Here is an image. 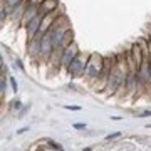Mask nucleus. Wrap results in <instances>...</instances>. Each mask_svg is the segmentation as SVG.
Masks as SVG:
<instances>
[{"mask_svg":"<svg viewBox=\"0 0 151 151\" xmlns=\"http://www.w3.org/2000/svg\"><path fill=\"white\" fill-rule=\"evenodd\" d=\"M103 64H104V57H101L99 54H91L87 59L86 65V77L89 81H96L99 79V76L103 72Z\"/></svg>","mask_w":151,"mask_h":151,"instance_id":"f257e3e1","label":"nucleus"},{"mask_svg":"<svg viewBox=\"0 0 151 151\" xmlns=\"http://www.w3.org/2000/svg\"><path fill=\"white\" fill-rule=\"evenodd\" d=\"M87 59H89V55H84V54L79 52V54L72 59L69 67H67V74H69L70 77H82V76L86 74Z\"/></svg>","mask_w":151,"mask_h":151,"instance_id":"f03ea898","label":"nucleus"},{"mask_svg":"<svg viewBox=\"0 0 151 151\" xmlns=\"http://www.w3.org/2000/svg\"><path fill=\"white\" fill-rule=\"evenodd\" d=\"M138 81H139L141 87H150L151 86V67H150V59H143L139 69L136 70Z\"/></svg>","mask_w":151,"mask_h":151,"instance_id":"7ed1b4c3","label":"nucleus"},{"mask_svg":"<svg viewBox=\"0 0 151 151\" xmlns=\"http://www.w3.org/2000/svg\"><path fill=\"white\" fill-rule=\"evenodd\" d=\"M77 54H79V47H77V44H76V42L69 44V45L62 50V57H60V69L67 70L69 64L72 62V59H74Z\"/></svg>","mask_w":151,"mask_h":151,"instance_id":"20e7f679","label":"nucleus"},{"mask_svg":"<svg viewBox=\"0 0 151 151\" xmlns=\"http://www.w3.org/2000/svg\"><path fill=\"white\" fill-rule=\"evenodd\" d=\"M40 40H42V34L39 32L37 35L29 39V57L32 60H39L40 59Z\"/></svg>","mask_w":151,"mask_h":151,"instance_id":"39448f33","label":"nucleus"},{"mask_svg":"<svg viewBox=\"0 0 151 151\" xmlns=\"http://www.w3.org/2000/svg\"><path fill=\"white\" fill-rule=\"evenodd\" d=\"M54 50V45H52V40H50V35L49 34H42V40H40V59L39 60H45L47 62L50 54Z\"/></svg>","mask_w":151,"mask_h":151,"instance_id":"423d86ee","label":"nucleus"},{"mask_svg":"<svg viewBox=\"0 0 151 151\" xmlns=\"http://www.w3.org/2000/svg\"><path fill=\"white\" fill-rule=\"evenodd\" d=\"M35 15H39V5H35V4H32V2H29L27 7H25V12H24V17H22V20H20V25L22 27H25V25H27Z\"/></svg>","mask_w":151,"mask_h":151,"instance_id":"0eeeda50","label":"nucleus"},{"mask_svg":"<svg viewBox=\"0 0 151 151\" xmlns=\"http://www.w3.org/2000/svg\"><path fill=\"white\" fill-rule=\"evenodd\" d=\"M59 17V12H57V9L52 12H49V14H45V15H42V22H40V34H45L49 30V29L52 27V24L55 22V19Z\"/></svg>","mask_w":151,"mask_h":151,"instance_id":"6e6552de","label":"nucleus"},{"mask_svg":"<svg viewBox=\"0 0 151 151\" xmlns=\"http://www.w3.org/2000/svg\"><path fill=\"white\" fill-rule=\"evenodd\" d=\"M40 22H42V15L39 14V15H35L32 20H30L27 25H25V30H27L29 39L34 37V35H37V34L40 32Z\"/></svg>","mask_w":151,"mask_h":151,"instance_id":"1a4fd4ad","label":"nucleus"},{"mask_svg":"<svg viewBox=\"0 0 151 151\" xmlns=\"http://www.w3.org/2000/svg\"><path fill=\"white\" fill-rule=\"evenodd\" d=\"M57 5H59V0H44L42 4L39 5V14H40V15H45L49 12L55 10Z\"/></svg>","mask_w":151,"mask_h":151,"instance_id":"9d476101","label":"nucleus"},{"mask_svg":"<svg viewBox=\"0 0 151 151\" xmlns=\"http://www.w3.org/2000/svg\"><path fill=\"white\" fill-rule=\"evenodd\" d=\"M27 4H29V0H24L20 5H17L15 9L10 12V17L14 19V20H17V22L22 20V17H24V12H25V7H27Z\"/></svg>","mask_w":151,"mask_h":151,"instance_id":"9b49d317","label":"nucleus"},{"mask_svg":"<svg viewBox=\"0 0 151 151\" xmlns=\"http://www.w3.org/2000/svg\"><path fill=\"white\" fill-rule=\"evenodd\" d=\"M74 42V32H72V30H67V32L64 34V37H62V42H60V47L62 49H65L67 47V45H69V44H72Z\"/></svg>","mask_w":151,"mask_h":151,"instance_id":"f8f14e48","label":"nucleus"},{"mask_svg":"<svg viewBox=\"0 0 151 151\" xmlns=\"http://www.w3.org/2000/svg\"><path fill=\"white\" fill-rule=\"evenodd\" d=\"M22 2H24V0H4V4H5V10L12 12L17 5H20Z\"/></svg>","mask_w":151,"mask_h":151,"instance_id":"ddd939ff","label":"nucleus"},{"mask_svg":"<svg viewBox=\"0 0 151 151\" xmlns=\"http://www.w3.org/2000/svg\"><path fill=\"white\" fill-rule=\"evenodd\" d=\"M9 81H10L12 91H14V92H17V91H19V84H17V81H15V77H9Z\"/></svg>","mask_w":151,"mask_h":151,"instance_id":"4468645a","label":"nucleus"},{"mask_svg":"<svg viewBox=\"0 0 151 151\" xmlns=\"http://www.w3.org/2000/svg\"><path fill=\"white\" fill-rule=\"evenodd\" d=\"M20 106H22V103L19 101V99H14V101L10 103V108L12 109H20Z\"/></svg>","mask_w":151,"mask_h":151,"instance_id":"2eb2a0df","label":"nucleus"},{"mask_svg":"<svg viewBox=\"0 0 151 151\" xmlns=\"http://www.w3.org/2000/svg\"><path fill=\"white\" fill-rule=\"evenodd\" d=\"M64 109H67V111H81L79 106H64Z\"/></svg>","mask_w":151,"mask_h":151,"instance_id":"dca6fc26","label":"nucleus"},{"mask_svg":"<svg viewBox=\"0 0 151 151\" xmlns=\"http://www.w3.org/2000/svg\"><path fill=\"white\" fill-rule=\"evenodd\" d=\"M50 148H52V150H62V146H60L59 143H54V141H50Z\"/></svg>","mask_w":151,"mask_h":151,"instance_id":"f3484780","label":"nucleus"},{"mask_svg":"<svg viewBox=\"0 0 151 151\" xmlns=\"http://www.w3.org/2000/svg\"><path fill=\"white\" fill-rule=\"evenodd\" d=\"M84 128H86V124L84 123H76L74 124V129H84Z\"/></svg>","mask_w":151,"mask_h":151,"instance_id":"a211bd4d","label":"nucleus"},{"mask_svg":"<svg viewBox=\"0 0 151 151\" xmlns=\"http://www.w3.org/2000/svg\"><path fill=\"white\" fill-rule=\"evenodd\" d=\"M118 136H119V133H113V134H108V136H106V139L111 141V139H114V138H118Z\"/></svg>","mask_w":151,"mask_h":151,"instance_id":"6ab92c4d","label":"nucleus"},{"mask_svg":"<svg viewBox=\"0 0 151 151\" xmlns=\"http://www.w3.org/2000/svg\"><path fill=\"white\" fill-rule=\"evenodd\" d=\"M7 19V10H0V22Z\"/></svg>","mask_w":151,"mask_h":151,"instance_id":"aec40b11","label":"nucleus"},{"mask_svg":"<svg viewBox=\"0 0 151 151\" xmlns=\"http://www.w3.org/2000/svg\"><path fill=\"white\" fill-rule=\"evenodd\" d=\"M15 65H17V67H19V69H22V70H24V64H22V60H19V59H17Z\"/></svg>","mask_w":151,"mask_h":151,"instance_id":"412c9836","label":"nucleus"},{"mask_svg":"<svg viewBox=\"0 0 151 151\" xmlns=\"http://www.w3.org/2000/svg\"><path fill=\"white\" fill-rule=\"evenodd\" d=\"M29 131V128H20V129H17V134H22V133H25Z\"/></svg>","mask_w":151,"mask_h":151,"instance_id":"4be33fe9","label":"nucleus"},{"mask_svg":"<svg viewBox=\"0 0 151 151\" xmlns=\"http://www.w3.org/2000/svg\"><path fill=\"white\" fill-rule=\"evenodd\" d=\"M29 2H32V4H35V5H40L44 0H29Z\"/></svg>","mask_w":151,"mask_h":151,"instance_id":"5701e85b","label":"nucleus"},{"mask_svg":"<svg viewBox=\"0 0 151 151\" xmlns=\"http://www.w3.org/2000/svg\"><path fill=\"white\" fill-rule=\"evenodd\" d=\"M139 116H143V118H145V116H151V111H145V113H141Z\"/></svg>","mask_w":151,"mask_h":151,"instance_id":"b1692460","label":"nucleus"},{"mask_svg":"<svg viewBox=\"0 0 151 151\" xmlns=\"http://www.w3.org/2000/svg\"><path fill=\"white\" fill-rule=\"evenodd\" d=\"M0 67H4V62H2V55H0Z\"/></svg>","mask_w":151,"mask_h":151,"instance_id":"393cba45","label":"nucleus"}]
</instances>
